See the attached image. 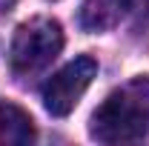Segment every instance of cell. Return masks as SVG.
<instances>
[{
    "instance_id": "1",
    "label": "cell",
    "mask_w": 149,
    "mask_h": 146,
    "mask_svg": "<svg viewBox=\"0 0 149 146\" xmlns=\"http://www.w3.org/2000/svg\"><path fill=\"white\" fill-rule=\"evenodd\" d=\"M100 143H138L149 135V77H135L106 95L89 120Z\"/></svg>"
},
{
    "instance_id": "4",
    "label": "cell",
    "mask_w": 149,
    "mask_h": 146,
    "mask_svg": "<svg viewBox=\"0 0 149 146\" xmlns=\"http://www.w3.org/2000/svg\"><path fill=\"white\" fill-rule=\"evenodd\" d=\"M35 140V120L12 100H0V146H26Z\"/></svg>"
},
{
    "instance_id": "2",
    "label": "cell",
    "mask_w": 149,
    "mask_h": 146,
    "mask_svg": "<svg viewBox=\"0 0 149 146\" xmlns=\"http://www.w3.org/2000/svg\"><path fill=\"white\" fill-rule=\"evenodd\" d=\"M63 49V29L52 17H32L20 23L12 49H9V69L17 77H32L43 72Z\"/></svg>"
},
{
    "instance_id": "5",
    "label": "cell",
    "mask_w": 149,
    "mask_h": 146,
    "mask_svg": "<svg viewBox=\"0 0 149 146\" xmlns=\"http://www.w3.org/2000/svg\"><path fill=\"white\" fill-rule=\"evenodd\" d=\"M132 0H83L80 3V26L86 32H106L118 26Z\"/></svg>"
},
{
    "instance_id": "3",
    "label": "cell",
    "mask_w": 149,
    "mask_h": 146,
    "mask_svg": "<svg viewBox=\"0 0 149 146\" xmlns=\"http://www.w3.org/2000/svg\"><path fill=\"white\" fill-rule=\"evenodd\" d=\"M95 74H97V60L89 55H80L69 60L63 69H57L40 89L43 97V109L52 117H66L72 115V109L80 103V97L86 95V89L92 86Z\"/></svg>"
}]
</instances>
